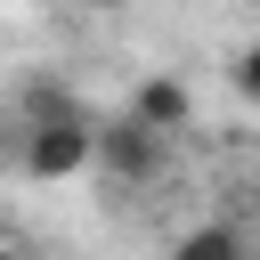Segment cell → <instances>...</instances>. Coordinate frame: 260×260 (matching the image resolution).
I'll return each mask as SVG.
<instances>
[{
	"label": "cell",
	"instance_id": "cell-1",
	"mask_svg": "<svg viewBox=\"0 0 260 260\" xmlns=\"http://www.w3.org/2000/svg\"><path fill=\"white\" fill-rule=\"evenodd\" d=\"M98 162V122L73 114V122H41L24 130V179H73Z\"/></svg>",
	"mask_w": 260,
	"mask_h": 260
},
{
	"label": "cell",
	"instance_id": "cell-2",
	"mask_svg": "<svg viewBox=\"0 0 260 260\" xmlns=\"http://www.w3.org/2000/svg\"><path fill=\"white\" fill-rule=\"evenodd\" d=\"M130 122H138L146 138H179V130L195 122V89H187L179 73H146V81H130Z\"/></svg>",
	"mask_w": 260,
	"mask_h": 260
},
{
	"label": "cell",
	"instance_id": "cell-3",
	"mask_svg": "<svg viewBox=\"0 0 260 260\" xmlns=\"http://www.w3.org/2000/svg\"><path fill=\"white\" fill-rule=\"evenodd\" d=\"M98 171H106V179H122V187H146V179L162 171V138H146V130L122 114V122H106V130H98Z\"/></svg>",
	"mask_w": 260,
	"mask_h": 260
},
{
	"label": "cell",
	"instance_id": "cell-4",
	"mask_svg": "<svg viewBox=\"0 0 260 260\" xmlns=\"http://www.w3.org/2000/svg\"><path fill=\"white\" fill-rule=\"evenodd\" d=\"M171 260H244V228L203 219V228H187V236L171 244Z\"/></svg>",
	"mask_w": 260,
	"mask_h": 260
},
{
	"label": "cell",
	"instance_id": "cell-5",
	"mask_svg": "<svg viewBox=\"0 0 260 260\" xmlns=\"http://www.w3.org/2000/svg\"><path fill=\"white\" fill-rule=\"evenodd\" d=\"M81 106H73V89L65 81H32L24 89V130H41V122H73Z\"/></svg>",
	"mask_w": 260,
	"mask_h": 260
},
{
	"label": "cell",
	"instance_id": "cell-6",
	"mask_svg": "<svg viewBox=\"0 0 260 260\" xmlns=\"http://www.w3.org/2000/svg\"><path fill=\"white\" fill-rule=\"evenodd\" d=\"M236 98H244V106H260V41L236 57Z\"/></svg>",
	"mask_w": 260,
	"mask_h": 260
},
{
	"label": "cell",
	"instance_id": "cell-7",
	"mask_svg": "<svg viewBox=\"0 0 260 260\" xmlns=\"http://www.w3.org/2000/svg\"><path fill=\"white\" fill-rule=\"evenodd\" d=\"M0 260H24V252H8V244H0Z\"/></svg>",
	"mask_w": 260,
	"mask_h": 260
}]
</instances>
